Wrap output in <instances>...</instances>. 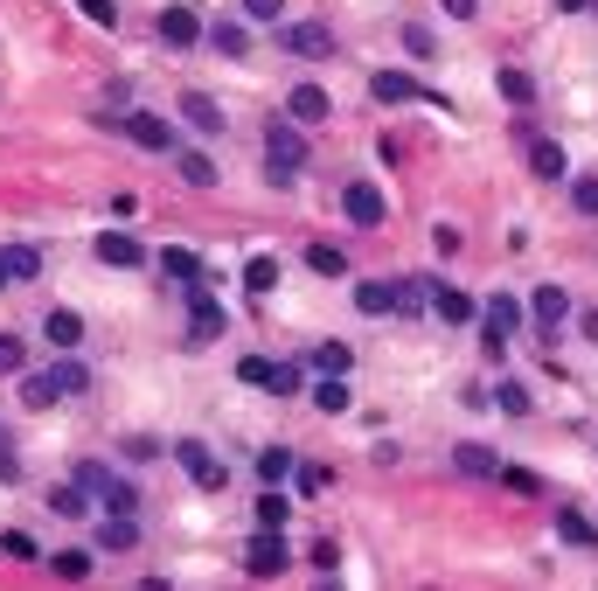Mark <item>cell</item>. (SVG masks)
I'll return each mask as SVG.
<instances>
[{
    "instance_id": "2e32d148",
    "label": "cell",
    "mask_w": 598,
    "mask_h": 591,
    "mask_svg": "<svg viewBox=\"0 0 598 591\" xmlns=\"http://www.w3.org/2000/svg\"><path fill=\"white\" fill-rule=\"evenodd\" d=\"M369 98H383V105H411V98H425V84L404 77V70H376V77H369Z\"/></svg>"
},
{
    "instance_id": "11a10c76",
    "label": "cell",
    "mask_w": 598,
    "mask_h": 591,
    "mask_svg": "<svg viewBox=\"0 0 598 591\" xmlns=\"http://www.w3.org/2000/svg\"><path fill=\"white\" fill-rule=\"evenodd\" d=\"M14 480H21V459H14V452L0 445V487H14Z\"/></svg>"
},
{
    "instance_id": "db71d44e",
    "label": "cell",
    "mask_w": 598,
    "mask_h": 591,
    "mask_svg": "<svg viewBox=\"0 0 598 591\" xmlns=\"http://www.w3.org/2000/svg\"><path fill=\"white\" fill-rule=\"evenodd\" d=\"M432 244H439L446 258H459V230H452V223H439V230H432Z\"/></svg>"
},
{
    "instance_id": "d4e9b609",
    "label": "cell",
    "mask_w": 598,
    "mask_h": 591,
    "mask_svg": "<svg viewBox=\"0 0 598 591\" xmlns=\"http://www.w3.org/2000/svg\"><path fill=\"white\" fill-rule=\"evenodd\" d=\"M355 404V390H348V376H320L313 383V411H327V418H341Z\"/></svg>"
},
{
    "instance_id": "1f68e13d",
    "label": "cell",
    "mask_w": 598,
    "mask_h": 591,
    "mask_svg": "<svg viewBox=\"0 0 598 591\" xmlns=\"http://www.w3.org/2000/svg\"><path fill=\"white\" fill-rule=\"evenodd\" d=\"M306 265H313L320 279H341V272H348V251H341V244H306Z\"/></svg>"
},
{
    "instance_id": "ab89813d",
    "label": "cell",
    "mask_w": 598,
    "mask_h": 591,
    "mask_svg": "<svg viewBox=\"0 0 598 591\" xmlns=\"http://www.w3.org/2000/svg\"><path fill=\"white\" fill-rule=\"evenodd\" d=\"M418 306H432V286L425 279H397V320H411Z\"/></svg>"
},
{
    "instance_id": "836d02e7",
    "label": "cell",
    "mask_w": 598,
    "mask_h": 591,
    "mask_svg": "<svg viewBox=\"0 0 598 591\" xmlns=\"http://www.w3.org/2000/svg\"><path fill=\"white\" fill-rule=\"evenodd\" d=\"M49 571H56L63 585H84V578H91V550H56V557H49Z\"/></svg>"
},
{
    "instance_id": "30bf717a",
    "label": "cell",
    "mask_w": 598,
    "mask_h": 591,
    "mask_svg": "<svg viewBox=\"0 0 598 591\" xmlns=\"http://www.w3.org/2000/svg\"><path fill=\"white\" fill-rule=\"evenodd\" d=\"M355 313L362 320H397V279H362L355 286Z\"/></svg>"
},
{
    "instance_id": "681fc988",
    "label": "cell",
    "mask_w": 598,
    "mask_h": 591,
    "mask_svg": "<svg viewBox=\"0 0 598 591\" xmlns=\"http://www.w3.org/2000/svg\"><path fill=\"white\" fill-rule=\"evenodd\" d=\"M77 7H84L98 28H119V7H112V0H77Z\"/></svg>"
},
{
    "instance_id": "6f0895ef",
    "label": "cell",
    "mask_w": 598,
    "mask_h": 591,
    "mask_svg": "<svg viewBox=\"0 0 598 591\" xmlns=\"http://www.w3.org/2000/svg\"><path fill=\"white\" fill-rule=\"evenodd\" d=\"M578 334H585V341L598 348V313H585V320H578Z\"/></svg>"
},
{
    "instance_id": "9c48e42d",
    "label": "cell",
    "mask_w": 598,
    "mask_h": 591,
    "mask_svg": "<svg viewBox=\"0 0 598 591\" xmlns=\"http://www.w3.org/2000/svg\"><path fill=\"white\" fill-rule=\"evenodd\" d=\"M327 112H334V98H327L320 84H293V91H286V119H293V126H320Z\"/></svg>"
},
{
    "instance_id": "5b68a950",
    "label": "cell",
    "mask_w": 598,
    "mask_h": 591,
    "mask_svg": "<svg viewBox=\"0 0 598 591\" xmlns=\"http://www.w3.org/2000/svg\"><path fill=\"white\" fill-rule=\"evenodd\" d=\"M279 42H286V56H299V63H334V56H341V42H334L320 21H293V28H279Z\"/></svg>"
},
{
    "instance_id": "b9f144b4",
    "label": "cell",
    "mask_w": 598,
    "mask_h": 591,
    "mask_svg": "<svg viewBox=\"0 0 598 591\" xmlns=\"http://www.w3.org/2000/svg\"><path fill=\"white\" fill-rule=\"evenodd\" d=\"M98 501H105V515H133V508H140V487H133V480H112Z\"/></svg>"
},
{
    "instance_id": "7c38bea8",
    "label": "cell",
    "mask_w": 598,
    "mask_h": 591,
    "mask_svg": "<svg viewBox=\"0 0 598 591\" xmlns=\"http://www.w3.org/2000/svg\"><path fill=\"white\" fill-rule=\"evenodd\" d=\"M133 543H140V522H133V515H105V522L91 529V550H105V557H126Z\"/></svg>"
},
{
    "instance_id": "7bdbcfd3",
    "label": "cell",
    "mask_w": 598,
    "mask_h": 591,
    "mask_svg": "<svg viewBox=\"0 0 598 591\" xmlns=\"http://www.w3.org/2000/svg\"><path fill=\"white\" fill-rule=\"evenodd\" d=\"M0 376H28V348H21V334H0Z\"/></svg>"
},
{
    "instance_id": "91938a15",
    "label": "cell",
    "mask_w": 598,
    "mask_h": 591,
    "mask_svg": "<svg viewBox=\"0 0 598 591\" xmlns=\"http://www.w3.org/2000/svg\"><path fill=\"white\" fill-rule=\"evenodd\" d=\"M313 591H341V578H320V585H313Z\"/></svg>"
},
{
    "instance_id": "e0dca14e",
    "label": "cell",
    "mask_w": 598,
    "mask_h": 591,
    "mask_svg": "<svg viewBox=\"0 0 598 591\" xmlns=\"http://www.w3.org/2000/svg\"><path fill=\"white\" fill-rule=\"evenodd\" d=\"M181 119H188L202 140H216V133H223V105H216V98H202V91H181Z\"/></svg>"
},
{
    "instance_id": "ba28073f",
    "label": "cell",
    "mask_w": 598,
    "mask_h": 591,
    "mask_svg": "<svg viewBox=\"0 0 598 591\" xmlns=\"http://www.w3.org/2000/svg\"><path fill=\"white\" fill-rule=\"evenodd\" d=\"M452 473H459V480H501V459H494V445L459 439L452 445Z\"/></svg>"
},
{
    "instance_id": "f6af8a7d",
    "label": "cell",
    "mask_w": 598,
    "mask_h": 591,
    "mask_svg": "<svg viewBox=\"0 0 598 591\" xmlns=\"http://www.w3.org/2000/svg\"><path fill=\"white\" fill-rule=\"evenodd\" d=\"M501 487H508V494H536L543 473H536V466H501Z\"/></svg>"
},
{
    "instance_id": "6da1fadb",
    "label": "cell",
    "mask_w": 598,
    "mask_h": 591,
    "mask_svg": "<svg viewBox=\"0 0 598 591\" xmlns=\"http://www.w3.org/2000/svg\"><path fill=\"white\" fill-rule=\"evenodd\" d=\"M299 167H306V126L272 119V126H265V174H272V181H293Z\"/></svg>"
},
{
    "instance_id": "8d00e7d4",
    "label": "cell",
    "mask_w": 598,
    "mask_h": 591,
    "mask_svg": "<svg viewBox=\"0 0 598 591\" xmlns=\"http://www.w3.org/2000/svg\"><path fill=\"white\" fill-rule=\"evenodd\" d=\"M0 258H7V279H35V272H42V251H35V244H7Z\"/></svg>"
},
{
    "instance_id": "ffe728a7",
    "label": "cell",
    "mask_w": 598,
    "mask_h": 591,
    "mask_svg": "<svg viewBox=\"0 0 598 591\" xmlns=\"http://www.w3.org/2000/svg\"><path fill=\"white\" fill-rule=\"evenodd\" d=\"M529 313H536V320L557 334V327L571 320V293H564V286H536V293H529Z\"/></svg>"
},
{
    "instance_id": "816d5d0a",
    "label": "cell",
    "mask_w": 598,
    "mask_h": 591,
    "mask_svg": "<svg viewBox=\"0 0 598 591\" xmlns=\"http://www.w3.org/2000/svg\"><path fill=\"white\" fill-rule=\"evenodd\" d=\"M126 459H160V439H147V432H133V439H126Z\"/></svg>"
},
{
    "instance_id": "3957f363",
    "label": "cell",
    "mask_w": 598,
    "mask_h": 591,
    "mask_svg": "<svg viewBox=\"0 0 598 591\" xmlns=\"http://www.w3.org/2000/svg\"><path fill=\"white\" fill-rule=\"evenodd\" d=\"M223 327H230V313L216 306V293L209 286H188V348H209Z\"/></svg>"
},
{
    "instance_id": "be15d7a7",
    "label": "cell",
    "mask_w": 598,
    "mask_h": 591,
    "mask_svg": "<svg viewBox=\"0 0 598 591\" xmlns=\"http://www.w3.org/2000/svg\"><path fill=\"white\" fill-rule=\"evenodd\" d=\"M592 14H598V0H592Z\"/></svg>"
},
{
    "instance_id": "52a82bcc",
    "label": "cell",
    "mask_w": 598,
    "mask_h": 591,
    "mask_svg": "<svg viewBox=\"0 0 598 591\" xmlns=\"http://www.w3.org/2000/svg\"><path fill=\"white\" fill-rule=\"evenodd\" d=\"M119 133H126L133 147H147V153H174V147H181V140H174V126H167V119H153V112H126V119H119Z\"/></svg>"
},
{
    "instance_id": "44dd1931",
    "label": "cell",
    "mask_w": 598,
    "mask_h": 591,
    "mask_svg": "<svg viewBox=\"0 0 598 591\" xmlns=\"http://www.w3.org/2000/svg\"><path fill=\"white\" fill-rule=\"evenodd\" d=\"M494 91H501V105H536V77L529 70H515V63H501V77H494Z\"/></svg>"
},
{
    "instance_id": "277c9868",
    "label": "cell",
    "mask_w": 598,
    "mask_h": 591,
    "mask_svg": "<svg viewBox=\"0 0 598 591\" xmlns=\"http://www.w3.org/2000/svg\"><path fill=\"white\" fill-rule=\"evenodd\" d=\"M174 466H181V473H188V480H195L202 494H216V487H230V473L216 466V452H209L202 439H174Z\"/></svg>"
},
{
    "instance_id": "d6986e66",
    "label": "cell",
    "mask_w": 598,
    "mask_h": 591,
    "mask_svg": "<svg viewBox=\"0 0 598 591\" xmlns=\"http://www.w3.org/2000/svg\"><path fill=\"white\" fill-rule=\"evenodd\" d=\"M529 174L536 181H564L571 174V153L557 147V140H529Z\"/></svg>"
},
{
    "instance_id": "8992f818",
    "label": "cell",
    "mask_w": 598,
    "mask_h": 591,
    "mask_svg": "<svg viewBox=\"0 0 598 591\" xmlns=\"http://www.w3.org/2000/svg\"><path fill=\"white\" fill-rule=\"evenodd\" d=\"M341 216H348L355 230H383V216H390V209H383V188H376V181H348V188H341Z\"/></svg>"
},
{
    "instance_id": "5bb4252c",
    "label": "cell",
    "mask_w": 598,
    "mask_h": 591,
    "mask_svg": "<svg viewBox=\"0 0 598 591\" xmlns=\"http://www.w3.org/2000/svg\"><path fill=\"white\" fill-rule=\"evenodd\" d=\"M98 265H112V272H140V265H147V251H140L126 230H105V237H98Z\"/></svg>"
},
{
    "instance_id": "c3c4849f",
    "label": "cell",
    "mask_w": 598,
    "mask_h": 591,
    "mask_svg": "<svg viewBox=\"0 0 598 591\" xmlns=\"http://www.w3.org/2000/svg\"><path fill=\"white\" fill-rule=\"evenodd\" d=\"M0 550H7L14 564H28V557H35V536H21V529H7V536H0Z\"/></svg>"
},
{
    "instance_id": "cb8c5ba5",
    "label": "cell",
    "mask_w": 598,
    "mask_h": 591,
    "mask_svg": "<svg viewBox=\"0 0 598 591\" xmlns=\"http://www.w3.org/2000/svg\"><path fill=\"white\" fill-rule=\"evenodd\" d=\"M49 376H56V390H63V397H84V390H91V362H84V355H56V369H49Z\"/></svg>"
},
{
    "instance_id": "f1b7e54d",
    "label": "cell",
    "mask_w": 598,
    "mask_h": 591,
    "mask_svg": "<svg viewBox=\"0 0 598 591\" xmlns=\"http://www.w3.org/2000/svg\"><path fill=\"white\" fill-rule=\"evenodd\" d=\"M293 452H286V445H265V452H258V480H265V487H286V480H293Z\"/></svg>"
},
{
    "instance_id": "60d3db41",
    "label": "cell",
    "mask_w": 598,
    "mask_h": 591,
    "mask_svg": "<svg viewBox=\"0 0 598 591\" xmlns=\"http://www.w3.org/2000/svg\"><path fill=\"white\" fill-rule=\"evenodd\" d=\"M209 42H216L223 56H244V49H251V35H244V21H216V28H209Z\"/></svg>"
},
{
    "instance_id": "83f0119b",
    "label": "cell",
    "mask_w": 598,
    "mask_h": 591,
    "mask_svg": "<svg viewBox=\"0 0 598 591\" xmlns=\"http://www.w3.org/2000/svg\"><path fill=\"white\" fill-rule=\"evenodd\" d=\"M306 362H313L320 376H348V369H355V348H348V341H320Z\"/></svg>"
},
{
    "instance_id": "74e56055",
    "label": "cell",
    "mask_w": 598,
    "mask_h": 591,
    "mask_svg": "<svg viewBox=\"0 0 598 591\" xmlns=\"http://www.w3.org/2000/svg\"><path fill=\"white\" fill-rule=\"evenodd\" d=\"M494 411H501V418H529V390L501 376V383H494Z\"/></svg>"
},
{
    "instance_id": "f907efd6",
    "label": "cell",
    "mask_w": 598,
    "mask_h": 591,
    "mask_svg": "<svg viewBox=\"0 0 598 591\" xmlns=\"http://www.w3.org/2000/svg\"><path fill=\"white\" fill-rule=\"evenodd\" d=\"M244 14H251V21H279V14H286V0H244Z\"/></svg>"
},
{
    "instance_id": "f546056e",
    "label": "cell",
    "mask_w": 598,
    "mask_h": 591,
    "mask_svg": "<svg viewBox=\"0 0 598 591\" xmlns=\"http://www.w3.org/2000/svg\"><path fill=\"white\" fill-rule=\"evenodd\" d=\"M286 522H293L286 487H265V494H258V529H286Z\"/></svg>"
},
{
    "instance_id": "484cf974",
    "label": "cell",
    "mask_w": 598,
    "mask_h": 591,
    "mask_svg": "<svg viewBox=\"0 0 598 591\" xmlns=\"http://www.w3.org/2000/svg\"><path fill=\"white\" fill-rule=\"evenodd\" d=\"M480 313H487V334H515V327H522V299L515 293H494Z\"/></svg>"
},
{
    "instance_id": "4dcf8cb0",
    "label": "cell",
    "mask_w": 598,
    "mask_h": 591,
    "mask_svg": "<svg viewBox=\"0 0 598 591\" xmlns=\"http://www.w3.org/2000/svg\"><path fill=\"white\" fill-rule=\"evenodd\" d=\"M306 369H313V362H272V383H265V390H272V397H299V390H306Z\"/></svg>"
},
{
    "instance_id": "8fae6325",
    "label": "cell",
    "mask_w": 598,
    "mask_h": 591,
    "mask_svg": "<svg viewBox=\"0 0 598 591\" xmlns=\"http://www.w3.org/2000/svg\"><path fill=\"white\" fill-rule=\"evenodd\" d=\"M42 334H49V348H56V355H77V341H84V313L49 306V313H42Z\"/></svg>"
},
{
    "instance_id": "7a4b0ae2",
    "label": "cell",
    "mask_w": 598,
    "mask_h": 591,
    "mask_svg": "<svg viewBox=\"0 0 598 591\" xmlns=\"http://www.w3.org/2000/svg\"><path fill=\"white\" fill-rule=\"evenodd\" d=\"M286 564H293V550H286V536H279V529H258V536L244 543V571H251L258 585L286 578Z\"/></svg>"
},
{
    "instance_id": "4fadbf2b",
    "label": "cell",
    "mask_w": 598,
    "mask_h": 591,
    "mask_svg": "<svg viewBox=\"0 0 598 591\" xmlns=\"http://www.w3.org/2000/svg\"><path fill=\"white\" fill-rule=\"evenodd\" d=\"M160 42H167V49H195V42H202V14H195V7H167V14H160Z\"/></svg>"
},
{
    "instance_id": "7402d4cb",
    "label": "cell",
    "mask_w": 598,
    "mask_h": 591,
    "mask_svg": "<svg viewBox=\"0 0 598 591\" xmlns=\"http://www.w3.org/2000/svg\"><path fill=\"white\" fill-rule=\"evenodd\" d=\"M160 272H167L174 286H202V258H195L188 244H167V251H160Z\"/></svg>"
},
{
    "instance_id": "94428289",
    "label": "cell",
    "mask_w": 598,
    "mask_h": 591,
    "mask_svg": "<svg viewBox=\"0 0 598 591\" xmlns=\"http://www.w3.org/2000/svg\"><path fill=\"white\" fill-rule=\"evenodd\" d=\"M133 591H167V585H160V578H147V585H133Z\"/></svg>"
},
{
    "instance_id": "ee69618b",
    "label": "cell",
    "mask_w": 598,
    "mask_h": 591,
    "mask_svg": "<svg viewBox=\"0 0 598 591\" xmlns=\"http://www.w3.org/2000/svg\"><path fill=\"white\" fill-rule=\"evenodd\" d=\"M571 209H578V216H598V174H578V181H571Z\"/></svg>"
},
{
    "instance_id": "603a6c76",
    "label": "cell",
    "mask_w": 598,
    "mask_h": 591,
    "mask_svg": "<svg viewBox=\"0 0 598 591\" xmlns=\"http://www.w3.org/2000/svg\"><path fill=\"white\" fill-rule=\"evenodd\" d=\"M14 390H21V404H28V411H49V404L63 397L49 369H28V376H14Z\"/></svg>"
},
{
    "instance_id": "f5cc1de1",
    "label": "cell",
    "mask_w": 598,
    "mask_h": 591,
    "mask_svg": "<svg viewBox=\"0 0 598 591\" xmlns=\"http://www.w3.org/2000/svg\"><path fill=\"white\" fill-rule=\"evenodd\" d=\"M404 49H411V56L425 63V56H432V35H425V28H404Z\"/></svg>"
},
{
    "instance_id": "9f6ffc18",
    "label": "cell",
    "mask_w": 598,
    "mask_h": 591,
    "mask_svg": "<svg viewBox=\"0 0 598 591\" xmlns=\"http://www.w3.org/2000/svg\"><path fill=\"white\" fill-rule=\"evenodd\" d=\"M439 7H446L452 21H473V14H480V0H439Z\"/></svg>"
},
{
    "instance_id": "e575fe53",
    "label": "cell",
    "mask_w": 598,
    "mask_h": 591,
    "mask_svg": "<svg viewBox=\"0 0 598 591\" xmlns=\"http://www.w3.org/2000/svg\"><path fill=\"white\" fill-rule=\"evenodd\" d=\"M272 286H279V258H251V265H244V293L265 299Z\"/></svg>"
},
{
    "instance_id": "6125c7cd",
    "label": "cell",
    "mask_w": 598,
    "mask_h": 591,
    "mask_svg": "<svg viewBox=\"0 0 598 591\" xmlns=\"http://www.w3.org/2000/svg\"><path fill=\"white\" fill-rule=\"evenodd\" d=\"M0 286H7V258H0Z\"/></svg>"
},
{
    "instance_id": "d590c367",
    "label": "cell",
    "mask_w": 598,
    "mask_h": 591,
    "mask_svg": "<svg viewBox=\"0 0 598 591\" xmlns=\"http://www.w3.org/2000/svg\"><path fill=\"white\" fill-rule=\"evenodd\" d=\"M293 487H299V494H327V487H334V466H320V459H299V466H293Z\"/></svg>"
},
{
    "instance_id": "4316f807",
    "label": "cell",
    "mask_w": 598,
    "mask_h": 591,
    "mask_svg": "<svg viewBox=\"0 0 598 591\" xmlns=\"http://www.w3.org/2000/svg\"><path fill=\"white\" fill-rule=\"evenodd\" d=\"M557 536H564L571 550H598V522H592V515H578V508L557 515Z\"/></svg>"
},
{
    "instance_id": "7dc6e473",
    "label": "cell",
    "mask_w": 598,
    "mask_h": 591,
    "mask_svg": "<svg viewBox=\"0 0 598 591\" xmlns=\"http://www.w3.org/2000/svg\"><path fill=\"white\" fill-rule=\"evenodd\" d=\"M334 564H341V543H334V536H320V543H313V571H320V578H334Z\"/></svg>"
},
{
    "instance_id": "ac0fdd59",
    "label": "cell",
    "mask_w": 598,
    "mask_h": 591,
    "mask_svg": "<svg viewBox=\"0 0 598 591\" xmlns=\"http://www.w3.org/2000/svg\"><path fill=\"white\" fill-rule=\"evenodd\" d=\"M174 174H181L188 188H216V181H223V174H216V160H209L202 147H174Z\"/></svg>"
},
{
    "instance_id": "d6a6232c",
    "label": "cell",
    "mask_w": 598,
    "mask_h": 591,
    "mask_svg": "<svg viewBox=\"0 0 598 591\" xmlns=\"http://www.w3.org/2000/svg\"><path fill=\"white\" fill-rule=\"evenodd\" d=\"M70 480H77V487H84V494H91V501H98V494H105V487H112V480H119V473H112V466H105V459H77V473H70Z\"/></svg>"
},
{
    "instance_id": "9a60e30c",
    "label": "cell",
    "mask_w": 598,
    "mask_h": 591,
    "mask_svg": "<svg viewBox=\"0 0 598 591\" xmlns=\"http://www.w3.org/2000/svg\"><path fill=\"white\" fill-rule=\"evenodd\" d=\"M432 313H439L446 327H466V320H480V299L459 293V286H432Z\"/></svg>"
},
{
    "instance_id": "680465c9",
    "label": "cell",
    "mask_w": 598,
    "mask_h": 591,
    "mask_svg": "<svg viewBox=\"0 0 598 591\" xmlns=\"http://www.w3.org/2000/svg\"><path fill=\"white\" fill-rule=\"evenodd\" d=\"M557 7H564V14H578V7H592V0H557Z\"/></svg>"
},
{
    "instance_id": "bcb514c9",
    "label": "cell",
    "mask_w": 598,
    "mask_h": 591,
    "mask_svg": "<svg viewBox=\"0 0 598 591\" xmlns=\"http://www.w3.org/2000/svg\"><path fill=\"white\" fill-rule=\"evenodd\" d=\"M237 383L265 390V383H272V362H265V355H244V362H237Z\"/></svg>"
},
{
    "instance_id": "f35d334b",
    "label": "cell",
    "mask_w": 598,
    "mask_h": 591,
    "mask_svg": "<svg viewBox=\"0 0 598 591\" xmlns=\"http://www.w3.org/2000/svg\"><path fill=\"white\" fill-rule=\"evenodd\" d=\"M49 508H56V515H63V522H77V515H84V508H91V494H84V487H77V480H70V487H49Z\"/></svg>"
}]
</instances>
